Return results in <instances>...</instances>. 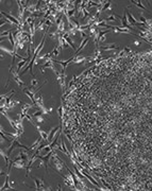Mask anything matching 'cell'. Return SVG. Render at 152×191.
Returning a JSON list of instances; mask_svg holds the SVG:
<instances>
[{
  "label": "cell",
  "instance_id": "obj_3",
  "mask_svg": "<svg viewBox=\"0 0 152 191\" xmlns=\"http://www.w3.org/2000/svg\"><path fill=\"white\" fill-rule=\"evenodd\" d=\"M1 15H3L4 17H7V18H8V20L10 19V21H11L13 25H16L18 28H20V27H21L20 21L18 20V19H16L14 16H12V15H10V14H7V13H4V12H1Z\"/></svg>",
  "mask_w": 152,
  "mask_h": 191
},
{
  "label": "cell",
  "instance_id": "obj_10",
  "mask_svg": "<svg viewBox=\"0 0 152 191\" xmlns=\"http://www.w3.org/2000/svg\"><path fill=\"white\" fill-rule=\"evenodd\" d=\"M61 51H62V47L58 45V46H56V47L52 50V52H50V53H51V57H58Z\"/></svg>",
  "mask_w": 152,
  "mask_h": 191
},
{
  "label": "cell",
  "instance_id": "obj_4",
  "mask_svg": "<svg viewBox=\"0 0 152 191\" xmlns=\"http://www.w3.org/2000/svg\"><path fill=\"white\" fill-rule=\"evenodd\" d=\"M54 64H55V63L52 61V57H51V59H50L49 61L45 62V63L42 65V67H41V72H42V73H44V71H45V69H46V68H51V69L53 70V69L55 68V65H54Z\"/></svg>",
  "mask_w": 152,
  "mask_h": 191
},
{
  "label": "cell",
  "instance_id": "obj_9",
  "mask_svg": "<svg viewBox=\"0 0 152 191\" xmlns=\"http://www.w3.org/2000/svg\"><path fill=\"white\" fill-rule=\"evenodd\" d=\"M9 183H10V173H8L7 178H6V182H4V185L1 187V190H7V188H8L9 190H13V187L10 186Z\"/></svg>",
  "mask_w": 152,
  "mask_h": 191
},
{
  "label": "cell",
  "instance_id": "obj_16",
  "mask_svg": "<svg viewBox=\"0 0 152 191\" xmlns=\"http://www.w3.org/2000/svg\"><path fill=\"white\" fill-rule=\"evenodd\" d=\"M37 83H39L37 79H32V80H31V88H32V87H34V86H36V85H37Z\"/></svg>",
  "mask_w": 152,
  "mask_h": 191
},
{
  "label": "cell",
  "instance_id": "obj_6",
  "mask_svg": "<svg viewBox=\"0 0 152 191\" xmlns=\"http://www.w3.org/2000/svg\"><path fill=\"white\" fill-rule=\"evenodd\" d=\"M89 42V37H86V38H84V40H82V42H81V44H80V46L77 48V50H75V52H74V54L75 55H78L79 54V52L86 46V44Z\"/></svg>",
  "mask_w": 152,
  "mask_h": 191
},
{
  "label": "cell",
  "instance_id": "obj_17",
  "mask_svg": "<svg viewBox=\"0 0 152 191\" xmlns=\"http://www.w3.org/2000/svg\"><path fill=\"white\" fill-rule=\"evenodd\" d=\"M58 113H59V115H60V117L62 118V117H63V105H61V106L59 107V109H58Z\"/></svg>",
  "mask_w": 152,
  "mask_h": 191
},
{
  "label": "cell",
  "instance_id": "obj_14",
  "mask_svg": "<svg viewBox=\"0 0 152 191\" xmlns=\"http://www.w3.org/2000/svg\"><path fill=\"white\" fill-rule=\"evenodd\" d=\"M131 2H133V4L137 5L138 8H140V9H143V10H146V7L142 3V1H131Z\"/></svg>",
  "mask_w": 152,
  "mask_h": 191
},
{
  "label": "cell",
  "instance_id": "obj_11",
  "mask_svg": "<svg viewBox=\"0 0 152 191\" xmlns=\"http://www.w3.org/2000/svg\"><path fill=\"white\" fill-rule=\"evenodd\" d=\"M42 140H43V138H42V137H39V138H37V139H36V141H35L34 143H32V145L30 147V151H34V150H36L37 148L40 147V144H41Z\"/></svg>",
  "mask_w": 152,
  "mask_h": 191
},
{
  "label": "cell",
  "instance_id": "obj_12",
  "mask_svg": "<svg viewBox=\"0 0 152 191\" xmlns=\"http://www.w3.org/2000/svg\"><path fill=\"white\" fill-rule=\"evenodd\" d=\"M104 20H108V21H117V20H121V17L115 15V14H111L107 16L106 19H104Z\"/></svg>",
  "mask_w": 152,
  "mask_h": 191
},
{
  "label": "cell",
  "instance_id": "obj_8",
  "mask_svg": "<svg viewBox=\"0 0 152 191\" xmlns=\"http://www.w3.org/2000/svg\"><path fill=\"white\" fill-rule=\"evenodd\" d=\"M35 127H36L37 131L40 132V135H41V137L43 138V140H44V141H47V140H48V133L45 132V131H43V130H41V127L37 126V125H35Z\"/></svg>",
  "mask_w": 152,
  "mask_h": 191
},
{
  "label": "cell",
  "instance_id": "obj_18",
  "mask_svg": "<svg viewBox=\"0 0 152 191\" xmlns=\"http://www.w3.org/2000/svg\"><path fill=\"white\" fill-rule=\"evenodd\" d=\"M36 121L39 122V123H43V122H44V118H43L42 116H40V117H36Z\"/></svg>",
  "mask_w": 152,
  "mask_h": 191
},
{
  "label": "cell",
  "instance_id": "obj_2",
  "mask_svg": "<svg viewBox=\"0 0 152 191\" xmlns=\"http://www.w3.org/2000/svg\"><path fill=\"white\" fill-rule=\"evenodd\" d=\"M61 130V126H55L54 128H52L49 133H48V142L49 143H51L53 140H54V138H55V136H56V133H58L59 131Z\"/></svg>",
  "mask_w": 152,
  "mask_h": 191
},
{
  "label": "cell",
  "instance_id": "obj_13",
  "mask_svg": "<svg viewBox=\"0 0 152 191\" xmlns=\"http://www.w3.org/2000/svg\"><path fill=\"white\" fill-rule=\"evenodd\" d=\"M32 104H29V103H25L23 106H21V113H24V114H28V110L30 109V108H32Z\"/></svg>",
  "mask_w": 152,
  "mask_h": 191
},
{
  "label": "cell",
  "instance_id": "obj_7",
  "mask_svg": "<svg viewBox=\"0 0 152 191\" xmlns=\"http://www.w3.org/2000/svg\"><path fill=\"white\" fill-rule=\"evenodd\" d=\"M99 49H100V50H104V51L117 50V49H118V46H117V45H115V44H111V45H107V46H101Z\"/></svg>",
  "mask_w": 152,
  "mask_h": 191
},
{
  "label": "cell",
  "instance_id": "obj_1",
  "mask_svg": "<svg viewBox=\"0 0 152 191\" xmlns=\"http://www.w3.org/2000/svg\"><path fill=\"white\" fill-rule=\"evenodd\" d=\"M27 160H24V159H19V160H14L12 161V166L16 169H25L27 168Z\"/></svg>",
  "mask_w": 152,
  "mask_h": 191
},
{
  "label": "cell",
  "instance_id": "obj_19",
  "mask_svg": "<svg viewBox=\"0 0 152 191\" xmlns=\"http://www.w3.org/2000/svg\"><path fill=\"white\" fill-rule=\"evenodd\" d=\"M124 52H131V49L130 48H126L124 49Z\"/></svg>",
  "mask_w": 152,
  "mask_h": 191
},
{
  "label": "cell",
  "instance_id": "obj_15",
  "mask_svg": "<svg viewBox=\"0 0 152 191\" xmlns=\"http://www.w3.org/2000/svg\"><path fill=\"white\" fill-rule=\"evenodd\" d=\"M43 114H44V113H43V111H42L41 109H39V110H37V111L33 113V115H32V116L36 118V117H40V116H42V115H43Z\"/></svg>",
  "mask_w": 152,
  "mask_h": 191
},
{
  "label": "cell",
  "instance_id": "obj_5",
  "mask_svg": "<svg viewBox=\"0 0 152 191\" xmlns=\"http://www.w3.org/2000/svg\"><path fill=\"white\" fill-rule=\"evenodd\" d=\"M33 179H34V182L36 184V186H35V189L36 190H46L45 189V184H44V181L43 179H40V178H37V177H33Z\"/></svg>",
  "mask_w": 152,
  "mask_h": 191
}]
</instances>
